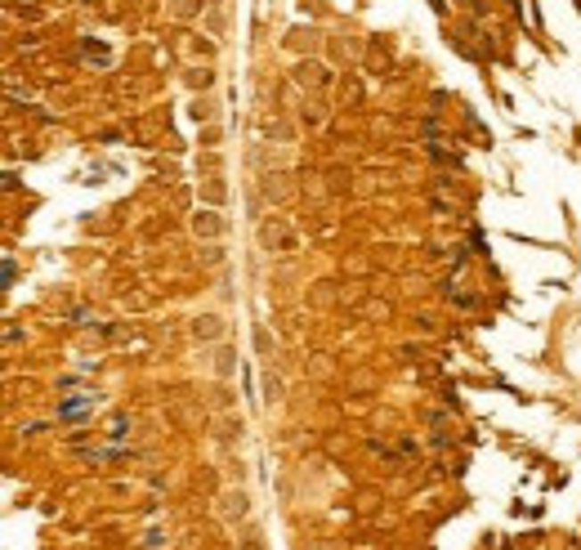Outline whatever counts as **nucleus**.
Listing matches in <instances>:
<instances>
[{"label": "nucleus", "mask_w": 581, "mask_h": 550, "mask_svg": "<svg viewBox=\"0 0 581 550\" xmlns=\"http://www.w3.org/2000/svg\"><path fill=\"white\" fill-rule=\"evenodd\" d=\"M241 550H264V546H259L255 537H246V541H241Z\"/></svg>", "instance_id": "obj_1"}]
</instances>
